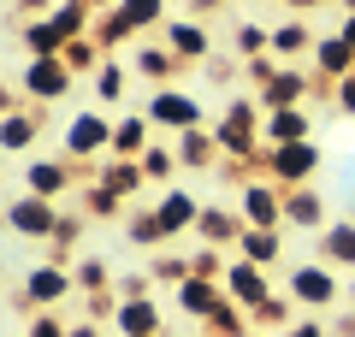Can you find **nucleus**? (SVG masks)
I'll return each instance as SVG.
<instances>
[{
  "label": "nucleus",
  "instance_id": "1",
  "mask_svg": "<svg viewBox=\"0 0 355 337\" xmlns=\"http://www.w3.org/2000/svg\"><path fill=\"white\" fill-rule=\"evenodd\" d=\"M65 296H77V278L65 273V266H30L24 273V284H18V302L24 308H36V313H48L53 302H65Z\"/></svg>",
  "mask_w": 355,
  "mask_h": 337
},
{
  "label": "nucleus",
  "instance_id": "2",
  "mask_svg": "<svg viewBox=\"0 0 355 337\" xmlns=\"http://www.w3.org/2000/svg\"><path fill=\"white\" fill-rule=\"evenodd\" d=\"M266 172H272V184H284V189L308 184V178L320 172V148H314V137H308V142H284V148H272V154H266Z\"/></svg>",
  "mask_w": 355,
  "mask_h": 337
},
{
  "label": "nucleus",
  "instance_id": "3",
  "mask_svg": "<svg viewBox=\"0 0 355 337\" xmlns=\"http://www.w3.org/2000/svg\"><path fill=\"white\" fill-rule=\"evenodd\" d=\"M284 296H291L296 308H314V313H320V308H331V302L343 296V284L326 273V266H296L291 284H284Z\"/></svg>",
  "mask_w": 355,
  "mask_h": 337
},
{
  "label": "nucleus",
  "instance_id": "4",
  "mask_svg": "<svg viewBox=\"0 0 355 337\" xmlns=\"http://www.w3.org/2000/svg\"><path fill=\"white\" fill-rule=\"evenodd\" d=\"M148 125H166L172 137H184V130H202V107H196L190 95H178V89H160V95L148 101V112H142Z\"/></svg>",
  "mask_w": 355,
  "mask_h": 337
},
{
  "label": "nucleus",
  "instance_id": "5",
  "mask_svg": "<svg viewBox=\"0 0 355 337\" xmlns=\"http://www.w3.org/2000/svg\"><path fill=\"white\" fill-rule=\"evenodd\" d=\"M6 225H12L18 237H30V243H48L53 225H60V213H53V201H42V196H18L12 207H6Z\"/></svg>",
  "mask_w": 355,
  "mask_h": 337
},
{
  "label": "nucleus",
  "instance_id": "6",
  "mask_svg": "<svg viewBox=\"0 0 355 337\" xmlns=\"http://www.w3.org/2000/svg\"><path fill=\"white\" fill-rule=\"evenodd\" d=\"M113 148V125H107L101 112H71V125H65V154L71 160H89V154Z\"/></svg>",
  "mask_w": 355,
  "mask_h": 337
},
{
  "label": "nucleus",
  "instance_id": "7",
  "mask_svg": "<svg viewBox=\"0 0 355 337\" xmlns=\"http://www.w3.org/2000/svg\"><path fill=\"white\" fill-rule=\"evenodd\" d=\"M225 296L237 302V308H261V302L272 296V278H266V266H254V261H231V266H225Z\"/></svg>",
  "mask_w": 355,
  "mask_h": 337
},
{
  "label": "nucleus",
  "instance_id": "8",
  "mask_svg": "<svg viewBox=\"0 0 355 337\" xmlns=\"http://www.w3.org/2000/svg\"><path fill=\"white\" fill-rule=\"evenodd\" d=\"M254 125H261V107H254V101H237V107L225 112V125L214 130V142L225 154H254Z\"/></svg>",
  "mask_w": 355,
  "mask_h": 337
},
{
  "label": "nucleus",
  "instance_id": "9",
  "mask_svg": "<svg viewBox=\"0 0 355 337\" xmlns=\"http://www.w3.org/2000/svg\"><path fill=\"white\" fill-rule=\"evenodd\" d=\"M71 89V65L65 60H30L24 65V95L30 101H60Z\"/></svg>",
  "mask_w": 355,
  "mask_h": 337
},
{
  "label": "nucleus",
  "instance_id": "10",
  "mask_svg": "<svg viewBox=\"0 0 355 337\" xmlns=\"http://www.w3.org/2000/svg\"><path fill=\"white\" fill-rule=\"evenodd\" d=\"M243 225H279L284 231V184H249L243 189Z\"/></svg>",
  "mask_w": 355,
  "mask_h": 337
},
{
  "label": "nucleus",
  "instance_id": "11",
  "mask_svg": "<svg viewBox=\"0 0 355 337\" xmlns=\"http://www.w3.org/2000/svg\"><path fill=\"white\" fill-rule=\"evenodd\" d=\"M154 213H160V225L178 237V231H196V219H202V201H196L184 184H166V196H160V207H154Z\"/></svg>",
  "mask_w": 355,
  "mask_h": 337
},
{
  "label": "nucleus",
  "instance_id": "12",
  "mask_svg": "<svg viewBox=\"0 0 355 337\" xmlns=\"http://www.w3.org/2000/svg\"><path fill=\"white\" fill-rule=\"evenodd\" d=\"M284 225H296V231H326V201H320L308 184L284 189Z\"/></svg>",
  "mask_w": 355,
  "mask_h": 337
},
{
  "label": "nucleus",
  "instance_id": "13",
  "mask_svg": "<svg viewBox=\"0 0 355 337\" xmlns=\"http://www.w3.org/2000/svg\"><path fill=\"white\" fill-rule=\"evenodd\" d=\"M71 184H77V178L65 172L60 160H30V166H24V196H42V201H53V196H65Z\"/></svg>",
  "mask_w": 355,
  "mask_h": 337
},
{
  "label": "nucleus",
  "instance_id": "14",
  "mask_svg": "<svg viewBox=\"0 0 355 337\" xmlns=\"http://www.w3.org/2000/svg\"><path fill=\"white\" fill-rule=\"evenodd\" d=\"M166 48H172L178 60H207L214 36H207L202 18H178V24H166Z\"/></svg>",
  "mask_w": 355,
  "mask_h": 337
},
{
  "label": "nucleus",
  "instance_id": "15",
  "mask_svg": "<svg viewBox=\"0 0 355 337\" xmlns=\"http://www.w3.org/2000/svg\"><path fill=\"white\" fill-rule=\"evenodd\" d=\"M284 254V237H279V225H249L237 237V261H254V266H272Z\"/></svg>",
  "mask_w": 355,
  "mask_h": 337
},
{
  "label": "nucleus",
  "instance_id": "16",
  "mask_svg": "<svg viewBox=\"0 0 355 337\" xmlns=\"http://www.w3.org/2000/svg\"><path fill=\"white\" fill-rule=\"evenodd\" d=\"M225 302V284H214V278H190V284H178V308L190 313V320H214V308Z\"/></svg>",
  "mask_w": 355,
  "mask_h": 337
},
{
  "label": "nucleus",
  "instance_id": "17",
  "mask_svg": "<svg viewBox=\"0 0 355 337\" xmlns=\"http://www.w3.org/2000/svg\"><path fill=\"white\" fill-rule=\"evenodd\" d=\"M314 65L326 71V83H343V77H355V48L343 36H320L314 42Z\"/></svg>",
  "mask_w": 355,
  "mask_h": 337
},
{
  "label": "nucleus",
  "instance_id": "18",
  "mask_svg": "<svg viewBox=\"0 0 355 337\" xmlns=\"http://www.w3.org/2000/svg\"><path fill=\"white\" fill-rule=\"evenodd\" d=\"M308 89H314V83H308L302 71H279V77H272V83L261 89V107H266V112H284V107H302V95H308Z\"/></svg>",
  "mask_w": 355,
  "mask_h": 337
},
{
  "label": "nucleus",
  "instance_id": "19",
  "mask_svg": "<svg viewBox=\"0 0 355 337\" xmlns=\"http://www.w3.org/2000/svg\"><path fill=\"white\" fill-rule=\"evenodd\" d=\"M36 137H42V125H36V112H6V119H0V148L6 154H30L36 148Z\"/></svg>",
  "mask_w": 355,
  "mask_h": 337
},
{
  "label": "nucleus",
  "instance_id": "20",
  "mask_svg": "<svg viewBox=\"0 0 355 337\" xmlns=\"http://www.w3.org/2000/svg\"><path fill=\"white\" fill-rule=\"evenodd\" d=\"M308 130H314L308 107H284V112L266 119V142H272V148H284V142H308Z\"/></svg>",
  "mask_w": 355,
  "mask_h": 337
},
{
  "label": "nucleus",
  "instance_id": "21",
  "mask_svg": "<svg viewBox=\"0 0 355 337\" xmlns=\"http://www.w3.org/2000/svg\"><path fill=\"white\" fill-rule=\"evenodd\" d=\"M196 231H202V243H214V249H219V243H237L243 231H249V225H243V219H237L231 207H202Z\"/></svg>",
  "mask_w": 355,
  "mask_h": 337
},
{
  "label": "nucleus",
  "instance_id": "22",
  "mask_svg": "<svg viewBox=\"0 0 355 337\" xmlns=\"http://www.w3.org/2000/svg\"><path fill=\"white\" fill-rule=\"evenodd\" d=\"M119 337H160V308L154 302H119Z\"/></svg>",
  "mask_w": 355,
  "mask_h": 337
},
{
  "label": "nucleus",
  "instance_id": "23",
  "mask_svg": "<svg viewBox=\"0 0 355 337\" xmlns=\"http://www.w3.org/2000/svg\"><path fill=\"white\" fill-rule=\"evenodd\" d=\"M314 42H320V36L302 24V18H284V24L272 30V53H279V60H302V53L314 48Z\"/></svg>",
  "mask_w": 355,
  "mask_h": 337
},
{
  "label": "nucleus",
  "instance_id": "24",
  "mask_svg": "<svg viewBox=\"0 0 355 337\" xmlns=\"http://www.w3.org/2000/svg\"><path fill=\"white\" fill-rule=\"evenodd\" d=\"M148 119H137V112H130V119H119L113 125V148L107 154H119V160H130V154H148Z\"/></svg>",
  "mask_w": 355,
  "mask_h": 337
},
{
  "label": "nucleus",
  "instance_id": "25",
  "mask_svg": "<svg viewBox=\"0 0 355 337\" xmlns=\"http://www.w3.org/2000/svg\"><path fill=\"white\" fill-rule=\"evenodd\" d=\"M125 89H130L125 60H101V71H95V101H101V107H113V101H125Z\"/></svg>",
  "mask_w": 355,
  "mask_h": 337
},
{
  "label": "nucleus",
  "instance_id": "26",
  "mask_svg": "<svg viewBox=\"0 0 355 337\" xmlns=\"http://www.w3.org/2000/svg\"><path fill=\"white\" fill-rule=\"evenodd\" d=\"M291 308H296V302L272 290L261 308H249V325H254V331H284V325H291Z\"/></svg>",
  "mask_w": 355,
  "mask_h": 337
},
{
  "label": "nucleus",
  "instance_id": "27",
  "mask_svg": "<svg viewBox=\"0 0 355 337\" xmlns=\"http://www.w3.org/2000/svg\"><path fill=\"white\" fill-rule=\"evenodd\" d=\"M320 249L331 266H355V225H326L320 231Z\"/></svg>",
  "mask_w": 355,
  "mask_h": 337
},
{
  "label": "nucleus",
  "instance_id": "28",
  "mask_svg": "<svg viewBox=\"0 0 355 337\" xmlns=\"http://www.w3.org/2000/svg\"><path fill=\"white\" fill-rule=\"evenodd\" d=\"M95 184H107L119 201H125V196H137V189H142V160H113L101 178H95Z\"/></svg>",
  "mask_w": 355,
  "mask_h": 337
},
{
  "label": "nucleus",
  "instance_id": "29",
  "mask_svg": "<svg viewBox=\"0 0 355 337\" xmlns=\"http://www.w3.org/2000/svg\"><path fill=\"white\" fill-rule=\"evenodd\" d=\"M125 237L137 243V249H166V237H172V231L160 225V213H137V219L125 225Z\"/></svg>",
  "mask_w": 355,
  "mask_h": 337
},
{
  "label": "nucleus",
  "instance_id": "30",
  "mask_svg": "<svg viewBox=\"0 0 355 337\" xmlns=\"http://www.w3.org/2000/svg\"><path fill=\"white\" fill-rule=\"evenodd\" d=\"M148 273H154V284H172V290L196 278V273H190V254H166V249L148 261Z\"/></svg>",
  "mask_w": 355,
  "mask_h": 337
},
{
  "label": "nucleus",
  "instance_id": "31",
  "mask_svg": "<svg viewBox=\"0 0 355 337\" xmlns=\"http://www.w3.org/2000/svg\"><path fill=\"white\" fill-rule=\"evenodd\" d=\"M119 18H125L130 30H148L166 18V0H119Z\"/></svg>",
  "mask_w": 355,
  "mask_h": 337
},
{
  "label": "nucleus",
  "instance_id": "32",
  "mask_svg": "<svg viewBox=\"0 0 355 337\" xmlns=\"http://www.w3.org/2000/svg\"><path fill=\"white\" fill-rule=\"evenodd\" d=\"M231 48H237L243 60H261V53L272 48V30H261V24H237V30H231Z\"/></svg>",
  "mask_w": 355,
  "mask_h": 337
},
{
  "label": "nucleus",
  "instance_id": "33",
  "mask_svg": "<svg viewBox=\"0 0 355 337\" xmlns=\"http://www.w3.org/2000/svg\"><path fill=\"white\" fill-rule=\"evenodd\" d=\"M225 266H231V261L214 249V243H202V249L190 254V273H196V278H214V284H225Z\"/></svg>",
  "mask_w": 355,
  "mask_h": 337
},
{
  "label": "nucleus",
  "instance_id": "34",
  "mask_svg": "<svg viewBox=\"0 0 355 337\" xmlns=\"http://www.w3.org/2000/svg\"><path fill=\"white\" fill-rule=\"evenodd\" d=\"M137 71H142V77H172V71H178V53H172V48H142V53H137Z\"/></svg>",
  "mask_w": 355,
  "mask_h": 337
},
{
  "label": "nucleus",
  "instance_id": "35",
  "mask_svg": "<svg viewBox=\"0 0 355 337\" xmlns=\"http://www.w3.org/2000/svg\"><path fill=\"white\" fill-rule=\"evenodd\" d=\"M60 60L71 65V77H77V71H101V65H95V60H101V42H83V36H77L71 48L60 53Z\"/></svg>",
  "mask_w": 355,
  "mask_h": 337
},
{
  "label": "nucleus",
  "instance_id": "36",
  "mask_svg": "<svg viewBox=\"0 0 355 337\" xmlns=\"http://www.w3.org/2000/svg\"><path fill=\"white\" fill-rule=\"evenodd\" d=\"M77 243H83V219H77V213H60V225H53V237H48V249L65 254V249H77Z\"/></svg>",
  "mask_w": 355,
  "mask_h": 337
},
{
  "label": "nucleus",
  "instance_id": "37",
  "mask_svg": "<svg viewBox=\"0 0 355 337\" xmlns=\"http://www.w3.org/2000/svg\"><path fill=\"white\" fill-rule=\"evenodd\" d=\"M214 154H219V142L207 130H184V160L190 166H214Z\"/></svg>",
  "mask_w": 355,
  "mask_h": 337
},
{
  "label": "nucleus",
  "instance_id": "38",
  "mask_svg": "<svg viewBox=\"0 0 355 337\" xmlns=\"http://www.w3.org/2000/svg\"><path fill=\"white\" fill-rule=\"evenodd\" d=\"M130 36H137V30L119 18V6H113V12H101V24H95V42H101V48H119V42H130Z\"/></svg>",
  "mask_w": 355,
  "mask_h": 337
},
{
  "label": "nucleus",
  "instance_id": "39",
  "mask_svg": "<svg viewBox=\"0 0 355 337\" xmlns=\"http://www.w3.org/2000/svg\"><path fill=\"white\" fill-rule=\"evenodd\" d=\"M172 172H178V154H172V148H148V154H142V178H154V184H166Z\"/></svg>",
  "mask_w": 355,
  "mask_h": 337
},
{
  "label": "nucleus",
  "instance_id": "40",
  "mask_svg": "<svg viewBox=\"0 0 355 337\" xmlns=\"http://www.w3.org/2000/svg\"><path fill=\"white\" fill-rule=\"evenodd\" d=\"M148 290H154V273H125L113 284V296L119 302H148Z\"/></svg>",
  "mask_w": 355,
  "mask_h": 337
},
{
  "label": "nucleus",
  "instance_id": "41",
  "mask_svg": "<svg viewBox=\"0 0 355 337\" xmlns=\"http://www.w3.org/2000/svg\"><path fill=\"white\" fill-rule=\"evenodd\" d=\"M24 337H71V325H65L60 313H30V325H24Z\"/></svg>",
  "mask_w": 355,
  "mask_h": 337
},
{
  "label": "nucleus",
  "instance_id": "42",
  "mask_svg": "<svg viewBox=\"0 0 355 337\" xmlns=\"http://www.w3.org/2000/svg\"><path fill=\"white\" fill-rule=\"evenodd\" d=\"M71 278H77V290H107V261H83Z\"/></svg>",
  "mask_w": 355,
  "mask_h": 337
},
{
  "label": "nucleus",
  "instance_id": "43",
  "mask_svg": "<svg viewBox=\"0 0 355 337\" xmlns=\"http://www.w3.org/2000/svg\"><path fill=\"white\" fill-rule=\"evenodd\" d=\"M272 77H279V53H261V60H249V83H254V89H266Z\"/></svg>",
  "mask_w": 355,
  "mask_h": 337
},
{
  "label": "nucleus",
  "instance_id": "44",
  "mask_svg": "<svg viewBox=\"0 0 355 337\" xmlns=\"http://www.w3.org/2000/svg\"><path fill=\"white\" fill-rule=\"evenodd\" d=\"M279 337H331V331H326L320 320H291V325H284Z\"/></svg>",
  "mask_w": 355,
  "mask_h": 337
},
{
  "label": "nucleus",
  "instance_id": "45",
  "mask_svg": "<svg viewBox=\"0 0 355 337\" xmlns=\"http://www.w3.org/2000/svg\"><path fill=\"white\" fill-rule=\"evenodd\" d=\"M48 6H53V0H18V12H24L30 24H42V12H48Z\"/></svg>",
  "mask_w": 355,
  "mask_h": 337
},
{
  "label": "nucleus",
  "instance_id": "46",
  "mask_svg": "<svg viewBox=\"0 0 355 337\" xmlns=\"http://www.w3.org/2000/svg\"><path fill=\"white\" fill-rule=\"evenodd\" d=\"M338 107L355 112V77H343V83H338Z\"/></svg>",
  "mask_w": 355,
  "mask_h": 337
},
{
  "label": "nucleus",
  "instance_id": "47",
  "mask_svg": "<svg viewBox=\"0 0 355 337\" xmlns=\"http://www.w3.org/2000/svg\"><path fill=\"white\" fill-rule=\"evenodd\" d=\"M6 112H18V89H6V83H0V119H6Z\"/></svg>",
  "mask_w": 355,
  "mask_h": 337
},
{
  "label": "nucleus",
  "instance_id": "48",
  "mask_svg": "<svg viewBox=\"0 0 355 337\" xmlns=\"http://www.w3.org/2000/svg\"><path fill=\"white\" fill-rule=\"evenodd\" d=\"M207 12H219V0H190V18H207Z\"/></svg>",
  "mask_w": 355,
  "mask_h": 337
},
{
  "label": "nucleus",
  "instance_id": "49",
  "mask_svg": "<svg viewBox=\"0 0 355 337\" xmlns=\"http://www.w3.org/2000/svg\"><path fill=\"white\" fill-rule=\"evenodd\" d=\"M71 337H101V325H95V320H77V325H71Z\"/></svg>",
  "mask_w": 355,
  "mask_h": 337
},
{
  "label": "nucleus",
  "instance_id": "50",
  "mask_svg": "<svg viewBox=\"0 0 355 337\" xmlns=\"http://www.w3.org/2000/svg\"><path fill=\"white\" fill-rule=\"evenodd\" d=\"M338 36L349 42V48H355V12H343V30H338Z\"/></svg>",
  "mask_w": 355,
  "mask_h": 337
},
{
  "label": "nucleus",
  "instance_id": "51",
  "mask_svg": "<svg viewBox=\"0 0 355 337\" xmlns=\"http://www.w3.org/2000/svg\"><path fill=\"white\" fill-rule=\"evenodd\" d=\"M338 337H355V313H349V320H338Z\"/></svg>",
  "mask_w": 355,
  "mask_h": 337
},
{
  "label": "nucleus",
  "instance_id": "52",
  "mask_svg": "<svg viewBox=\"0 0 355 337\" xmlns=\"http://www.w3.org/2000/svg\"><path fill=\"white\" fill-rule=\"evenodd\" d=\"M291 6H296V12H302V6H308V12H314V6H320V0H291Z\"/></svg>",
  "mask_w": 355,
  "mask_h": 337
},
{
  "label": "nucleus",
  "instance_id": "53",
  "mask_svg": "<svg viewBox=\"0 0 355 337\" xmlns=\"http://www.w3.org/2000/svg\"><path fill=\"white\" fill-rule=\"evenodd\" d=\"M77 6H83V12H89V6H107V0H77Z\"/></svg>",
  "mask_w": 355,
  "mask_h": 337
},
{
  "label": "nucleus",
  "instance_id": "54",
  "mask_svg": "<svg viewBox=\"0 0 355 337\" xmlns=\"http://www.w3.org/2000/svg\"><path fill=\"white\" fill-rule=\"evenodd\" d=\"M343 296H349V308H355V278H349V290H343Z\"/></svg>",
  "mask_w": 355,
  "mask_h": 337
},
{
  "label": "nucleus",
  "instance_id": "55",
  "mask_svg": "<svg viewBox=\"0 0 355 337\" xmlns=\"http://www.w3.org/2000/svg\"><path fill=\"white\" fill-rule=\"evenodd\" d=\"M249 337H272V331H249Z\"/></svg>",
  "mask_w": 355,
  "mask_h": 337
},
{
  "label": "nucleus",
  "instance_id": "56",
  "mask_svg": "<svg viewBox=\"0 0 355 337\" xmlns=\"http://www.w3.org/2000/svg\"><path fill=\"white\" fill-rule=\"evenodd\" d=\"M207 337H214V331H207Z\"/></svg>",
  "mask_w": 355,
  "mask_h": 337
}]
</instances>
